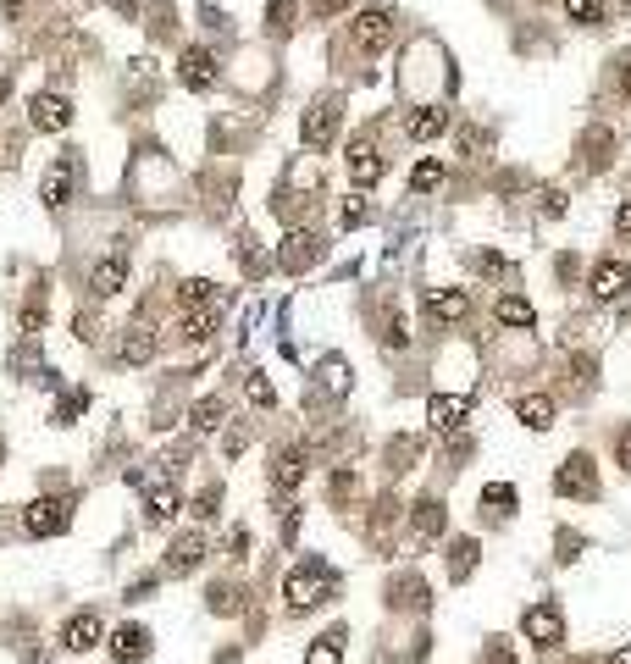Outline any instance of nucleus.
Instances as JSON below:
<instances>
[{
  "label": "nucleus",
  "mask_w": 631,
  "mask_h": 664,
  "mask_svg": "<svg viewBox=\"0 0 631 664\" xmlns=\"http://www.w3.org/2000/svg\"><path fill=\"white\" fill-rule=\"evenodd\" d=\"M333 587H338V576H333V565H327V559H299V565L283 576L288 615H310L322 598H333Z\"/></svg>",
  "instance_id": "obj_1"
},
{
  "label": "nucleus",
  "mask_w": 631,
  "mask_h": 664,
  "mask_svg": "<svg viewBox=\"0 0 631 664\" xmlns=\"http://www.w3.org/2000/svg\"><path fill=\"white\" fill-rule=\"evenodd\" d=\"M338 128H344V100L322 95V100H310L305 122H299V139H305L310 150H327V144L338 139Z\"/></svg>",
  "instance_id": "obj_2"
},
{
  "label": "nucleus",
  "mask_w": 631,
  "mask_h": 664,
  "mask_svg": "<svg viewBox=\"0 0 631 664\" xmlns=\"http://www.w3.org/2000/svg\"><path fill=\"white\" fill-rule=\"evenodd\" d=\"M316 261H322V238L310 233V227H288L283 244H277V266L283 272H310Z\"/></svg>",
  "instance_id": "obj_3"
},
{
  "label": "nucleus",
  "mask_w": 631,
  "mask_h": 664,
  "mask_svg": "<svg viewBox=\"0 0 631 664\" xmlns=\"http://www.w3.org/2000/svg\"><path fill=\"white\" fill-rule=\"evenodd\" d=\"M554 498H598V465L587 454H571L554 471Z\"/></svg>",
  "instance_id": "obj_4"
},
{
  "label": "nucleus",
  "mask_w": 631,
  "mask_h": 664,
  "mask_svg": "<svg viewBox=\"0 0 631 664\" xmlns=\"http://www.w3.org/2000/svg\"><path fill=\"white\" fill-rule=\"evenodd\" d=\"M521 631H526V642H537V648H560L565 642V615L554 604H532L521 615Z\"/></svg>",
  "instance_id": "obj_5"
},
{
  "label": "nucleus",
  "mask_w": 631,
  "mask_h": 664,
  "mask_svg": "<svg viewBox=\"0 0 631 664\" xmlns=\"http://www.w3.org/2000/svg\"><path fill=\"white\" fill-rule=\"evenodd\" d=\"M178 78L183 89H194V95H205V89H216V78H222V67H216V56L205 45H189L178 56Z\"/></svg>",
  "instance_id": "obj_6"
},
{
  "label": "nucleus",
  "mask_w": 631,
  "mask_h": 664,
  "mask_svg": "<svg viewBox=\"0 0 631 664\" xmlns=\"http://www.w3.org/2000/svg\"><path fill=\"white\" fill-rule=\"evenodd\" d=\"M67 521H72V510L61 504V498H34V504L23 510L28 537H56V532H67Z\"/></svg>",
  "instance_id": "obj_7"
},
{
  "label": "nucleus",
  "mask_w": 631,
  "mask_h": 664,
  "mask_svg": "<svg viewBox=\"0 0 631 664\" xmlns=\"http://www.w3.org/2000/svg\"><path fill=\"white\" fill-rule=\"evenodd\" d=\"M393 39V6H366L355 17V45L360 50H382Z\"/></svg>",
  "instance_id": "obj_8"
},
{
  "label": "nucleus",
  "mask_w": 631,
  "mask_h": 664,
  "mask_svg": "<svg viewBox=\"0 0 631 664\" xmlns=\"http://www.w3.org/2000/svg\"><path fill=\"white\" fill-rule=\"evenodd\" d=\"M61 642H67V653H89V648H100V642H106V626H100L95 609H78V615L61 626Z\"/></svg>",
  "instance_id": "obj_9"
},
{
  "label": "nucleus",
  "mask_w": 631,
  "mask_h": 664,
  "mask_svg": "<svg viewBox=\"0 0 631 664\" xmlns=\"http://www.w3.org/2000/svg\"><path fill=\"white\" fill-rule=\"evenodd\" d=\"M128 288V255H100L95 272H89V294L95 299H117Z\"/></svg>",
  "instance_id": "obj_10"
},
{
  "label": "nucleus",
  "mask_w": 631,
  "mask_h": 664,
  "mask_svg": "<svg viewBox=\"0 0 631 664\" xmlns=\"http://www.w3.org/2000/svg\"><path fill=\"white\" fill-rule=\"evenodd\" d=\"M465 415H471V399H465V393H432L427 399V427L432 432H454Z\"/></svg>",
  "instance_id": "obj_11"
},
{
  "label": "nucleus",
  "mask_w": 631,
  "mask_h": 664,
  "mask_svg": "<svg viewBox=\"0 0 631 664\" xmlns=\"http://www.w3.org/2000/svg\"><path fill=\"white\" fill-rule=\"evenodd\" d=\"M587 288H593V299L609 305V299H620L631 288V266L626 261H598L593 272H587Z\"/></svg>",
  "instance_id": "obj_12"
},
{
  "label": "nucleus",
  "mask_w": 631,
  "mask_h": 664,
  "mask_svg": "<svg viewBox=\"0 0 631 664\" xmlns=\"http://www.w3.org/2000/svg\"><path fill=\"white\" fill-rule=\"evenodd\" d=\"M421 310H427L432 321H443V327H449V321L471 316V294H465V288H432V294L421 299Z\"/></svg>",
  "instance_id": "obj_13"
},
{
  "label": "nucleus",
  "mask_w": 631,
  "mask_h": 664,
  "mask_svg": "<svg viewBox=\"0 0 631 664\" xmlns=\"http://www.w3.org/2000/svg\"><path fill=\"white\" fill-rule=\"evenodd\" d=\"M28 122H34L39 133H67L72 106L61 95H34V100H28Z\"/></svg>",
  "instance_id": "obj_14"
},
{
  "label": "nucleus",
  "mask_w": 631,
  "mask_h": 664,
  "mask_svg": "<svg viewBox=\"0 0 631 664\" xmlns=\"http://www.w3.org/2000/svg\"><path fill=\"white\" fill-rule=\"evenodd\" d=\"M150 648H155V642H150V631H144V626H117V631H111V659H117V664L150 659Z\"/></svg>",
  "instance_id": "obj_15"
},
{
  "label": "nucleus",
  "mask_w": 631,
  "mask_h": 664,
  "mask_svg": "<svg viewBox=\"0 0 631 664\" xmlns=\"http://www.w3.org/2000/svg\"><path fill=\"white\" fill-rule=\"evenodd\" d=\"M382 172H388V161L377 155V144H371V139H355V150H349V178L366 189V183H377Z\"/></svg>",
  "instance_id": "obj_16"
},
{
  "label": "nucleus",
  "mask_w": 631,
  "mask_h": 664,
  "mask_svg": "<svg viewBox=\"0 0 631 664\" xmlns=\"http://www.w3.org/2000/svg\"><path fill=\"white\" fill-rule=\"evenodd\" d=\"M515 421L532 432H548L554 427V399H548V393H521V399H515Z\"/></svg>",
  "instance_id": "obj_17"
},
{
  "label": "nucleus",
  "mask_w": 631,
  "mask_h": 664,
  "mask_svg": "<svg viewBox=\"0 0 631 664\" xmlns=\"http://www.w3.org/2000/svg\"><path fill=\"white\" fill-rule=\"evenodd\" d=\"M200 559H205V537L200 532H183L178 543L167 548V576H189Z\"/></svg>",
  "instance_id": "obj_18"
},
{
  "label": "nucleus",
  "mask_w": 631,
  "mask_h": 664,
  "mask_svg": "<svg viewBox=\"0 0 631 664\" xmlns=\"http://www.w3.org/2000/svg\"><path fill=\"white\" fill-rule=\"evenodd\" d=\"M117 360H122V366H144V360H155V332H144V327H122V338H117Z\"/></svg>",
  "instance_id": "obj_19"
},
{
  "label": "nucleus",
  "mask_w": 631,
  "mask_h": 664,
  "mask_svg": "<svg viewBox=\"0 0 631 664\" xmlns=\"http://www.w3.org/2000/svg\"><path fill=\"white\" fill-rule=\"evenodd\" d=\"M172 515H178V487H172V482H155L150 493H144V521H150V526H167Z\"/></svg>",
  "instance_id": "obj_20"
},
{
  "label": "nucleus",
  "mask_w": 631,
  "mask_h": 664,
  "mask_svg": "<svg viewBox=\"0 0 631 664\" xmlns=\"http://www.w3.org/2000/svg\"><path fill=\"white\" fill-rule=\"evenodd\" d=\"M443 128H449V111H443V106H421V111H410V117H405V133H410L416 144L438 139Z\"/></svg>",
  "instance_id": "obj_21"
},
{
  "label": "nucleus",
  "mask_w": 631,
  "mask_h": 664,
  "mask_svg": "<svg viewBox=\"0 0 631 664\" xmlns=\"http://www.w3.org/2000/svg\"><path fill=\"white\" fill-rule=\"evenodd\" d=\"M178 299H183V310H222L227 305V294L216 283H205V277H189V283L178 288Z\"/></svg>",
  "instance_id": "obj_22"
},
{
  "label": "nucleus",
  "mask_w": 631,
  "mask_h": 664,
  "mask_svg": "<svg viewBox=\"0 0 631 664\" xmlns=\"http://www.w3.org/2000/svg\"><path fill=\"white\" fill-rule=\"evenodd\" d=\"M272 482L277 487H299V482H305V449H277L272 454Z\"/></svg>",
  "instance_id": "obj_23"
},
{
  "label": "nucleus",
  "mask_w": 631,
  "mask_h": 664,
  "mask_svg": "<svg viewBox=\"0 0 631 664\" xmlns=\"http://www.w3.org/2000/svg\"><path fill=\"white\" fill-rule=\"evenodd\" d=\"M482 510H488L493 521H504V515L521 510V493H515L510 482H488V487H482Z\"/></svg>",
  "instance_id": "obj_24"
},
{
  "label": "nucleus",
  "mask_w": 631,
  "mask_h": 664,
  "mask_svg": "<svg viewBox=\"0 0 631 664\" xmlns=\"http://www.w3.org/2000/svg\"><path fill=\"white\" fill-rule=\"evenodd\" d=\"M477 559H482L477 537H454V543H449V576H454V581H465L471 570H477Z\"/></svg>",
  "instance_id": "obj_25"
},
{
  "label": "nucleus",
  "mask_w": 631,
  "mask_h": 664,
  "mask_svg": "<svg viewBox=\"0 0 631 664\" xmlns=\"http://www.w3.org/2000/svg\"><path fill=\"white\" fill-rule=\"evenodd\" d=\"M305 664H344V631H327L305 648Z\"/></svg>",
  "instance_id": "obj_26"
},
{
  "label": "nucleus",
  "mask_w": 631,
  "mask_h": 664,
  "mask_svg": "<svg viewBox=\"0 0 631 664\" xmlns=\"http://www.w3.org/2000/svg\"><path fill=\"white\" fill-rule=\"evenodd\" d=\"M493 316H499L504 321V327H532V305H526V299L521 294H499V305H493Z\"/></svg>",
  "instance_id": "obj_27"
},
{
  "label": "nucleus",
  "mask_w": 631,
  "mask_h": 664,
  "mask_svg": "<svg viewBox=\"0 0 631 664\" xmlns=\"http://www.w3.org/2000/svg\"><path fill=\"white\" fill-rule=\"evenodd\" d=\"M410 526H416L421 537H443V504L438 498H421L416 515H410Z\"/></svg>",
  "instance_id": "obj_28"
},
{
  "label": "nucleus",
  "mask_w": 631,
  "mask_h": 664,
  "mask_svg": "<svg viewBox=\"0 0 631 664\" xmlns=\"http://www.w3.org/2000/svg\"><path fill=\"white\" fill-rule=\"evenodd\" d=\"M216 321H222V310H189V316H183V338H189V344H205V338L216 332Z\"/></svg>",
  "instance_id": "obj_29"
},
{
  "label": "nucleus",
  "mask_w": 631,
  "mask_h": 664,
  "mask_svg": "<svg viewBox=\"0 0 631 664\" xmlns=\"http://www.w3.org/2000/svg\"><path fill=\"white\" fill-rule=\"evenodd\" d=\"M410 189H416V194H438V189H443V161H432V155H427V161H416V172H410Z\"/></svg>",
  "instance_id": "obj_30"
},
{
  "label": "nucleus",
  "mask_w": 631,
  "mask_h": 664,
  "mask_svg": "<svg viewBox=\"0 0 631 664\" xmlns=\"http://www.w3.org/2000/svg\"><path fill=\"white\" fill-rule=\"evenodd\" d=\"M393 604H399V609L427 604V581H421V576H399V581H393Z\"/></svg>",
  "instance_id": "obj_31"
},
{
  "label": "nucleus",
  "mask_w": 631,
  "mask_h": 664,
  "mask_svg": "<svg viewBox=\"0 0 631 664\" xmlns=\"http://www.w3.org/2000/svg\"><path fill=\"white\" fill-rule=\"evenodd\" d=\"M565 12H571V23L598 28V23H604V12H609V0H565Z\"/></svg>",
  "instance_id": "obj_32"
},
{
  "label": "nucleus",
  "mask_w": 631,
  "mask_h": 664,
  "mask_svg": "<svg viewBox=\"0 0 631 664\" xmlns=\"http://www.w3.org/2000/svg\"><path fill=\"white\" fill-rule=\"evenodd\" d=\"M39 194H45V205H67L72 200V172H67V166H50V178H45V189H39Z\"/></svg>",
  "instance_id": "obj_33"
},
{
  "label": "nucleus",
  "mask_w": 631,
  "mask_h": 664,
  "mask_svg": "<svg viewBox=\"0 0 631 664\" xmlns=\"http://www.w3.org/2000/svg\"><path fill=\"white\" fill-rule=\"evenodd\" d=\"M84 410H89V393H61L56 410H50V421H56V427H72Z\"/></svg>",
  "instance_id": "obj_34"
},
{
  "label": "nucleus",
  "mask_w": 631,
  "mask_h": 664,
  "mask_svg": "<svg viewBox=\"0 0 631 664\" xmlns=\"http://www.w3.org/2000/svg\"><path fill=\"white\" fill-rule=\"evenodd\" d=\"M316 377H322V388L349 393V366H344V355H327L322 366H316Z\"/></svg>",
  "instance_id": "obj_35"
},
{
  "label": "nucleus",
  "mask_w": 631,
  "mask_h": 664,
  "mask_svg": "<svg viewBox=\"0 0 631 664\" xmlns=\"http://www.w3.org/2000/svg\"><path fill=\"white\" fill-rule=\"evenodd\" d=\"M609 150H615V133H609V128L587 133V166H604V161H609Z\"/></svg>",
  "instance_id": "obj_36"
},
{
  "label": "nucleus",
  "mask_w": 631,
  "mask_h": 664,
  "mask_svg": "<svg viewBox=\"0 0 631 664\" xmlns=\"http://www.w3.org/2000/svg\"><path fill=\"white\" fill-rule=\"evenodd\" d=\"M250 404H255V410H272V404H277L272 382H266L261 371H250Z\"/></svg>",
  "instance_id": "obj_37"
},
{
  "label": "nucleus",
  "mask_w": 631,
  "mask_h": 664,
  "mask_svg": "<svg viewBox=\"0 0 631 664\" xmlns=\"http://www.w3.org/2000/svg\"><path fill=\"white\" fill-rule=\"evenodd\" d=\"M382 344L399 355V349H410V332H405V316H388V327H382Z\"/></svg>",
  "instance_id": "obj_38"
},
{
  "label": "nucleus",
  "mask_w": 631,
  "mask_h": 664,
  "mask_svg": "<svg viewBox=\"0 0 631 664\" xmlns=\"http://www.w3.org/2000/svg\"><path fill=\"white\" fill-rule=\"evenodd\" d=\"M338 222H344V227H360V222H371V205L360 200V194H349V200H344V211H338Z\"/></svg>",
  "instance_id": "obj_39"
},
{
  "label": "nucleus",
  "mask_w": 631,
  "mask_h": 664,
  "mask_svg": "<svg viewBox=\"0 0 631 664\" xmlns=\"http://www.w3.org/2000/svg\"><path fill=\"white\" fill-rule=\"evenodd\" d=\"M216 421H222V399H200V404H194V427H200V432H211Z\"/></svg>",
  "instance_id": "obj_40"
},
{
  "label": "nucleus",
  "mask_w": 631,
  "mask_h": 664,
  "mask_svg": "<svg viewBox=\"0 0 631 664\" xmlns=\"http://www.w3.org/2000/svg\"><path fill=\"white\" fill-rule=\"evenodd\" d=\"M482 664H515L510 642H504V637H488V648H482Z\"/></svg>",
  "instance_id": "obj_41"
},
{
  "label": "nucleus",
  "mask_w": 631,
  "mask_h": 664,
  "mask_svg": "<svg viewBox=\"0 0 631 664\" xmlns=\"http://www.w3.org/2000/svg\"><path fill=\"white\" fill-rule=\"evenodd\" d=\"M216 504H222V487H205V493L194 498V515H200V521H211V515H216Z\"/></svg>",
  "instance_id": "obj_42"
},
{
  "label": "nucleus",
  "mask_w": 631,
  "mask_h": 664,
  "mask_svg": "<svg viewBox=\"0 0 631 664\" xmlns=\"http://www.w3.org/2000/svg\"><path fill=\"white\" fill-rule=\"evenodd\" d=\"M211 609L216 615H233V609H239L233 604V587H211Z\"/></svg>",
  "instance_id": "obj_43"
},
{
  "label": "nucleus",
  "mask_w": 631,
  "mask_h": 664,
  "mask_svg": "<svg viewBox=\"0 0 631 664\" xmlns=\"http://www.w3.org/2000/svg\"><path fill=\"white\" fill-rule=\"evenodd\" d=\"M155 593V576H139V581H133V587H128V604H144V598H150Z\"/></svg>",
  "instance_id": "obj_44"
},
{
  "label": "nucleus",
  "mask_w": 631,
  "mask_h": 664,
  "mask_svg": "<svg viewBox=\"0 0 631 664\" xmlns=\"http://www.w3.org/2000/svg\"><path fill=\"white\" fill-rule=\"evenodd\" d=\"M349 487H355V476H349V471H338L333 482H327V498H349Z\"/></svg>",
  "instance_id": "obj_45"
},
{
  "label": "nucleus",
  "mask_w": 631,
  "mask_h": 664,
  "mask_svg": "<svg viewBox=\"0 0 631 664\" xmlns=\"http://www.w3.org/2000/svg\"><path fill=\"white\" fill-rule=\"evenodd\" d=\"M615 460H620V471H631V427L615 438Z\"/></svg>",
  "instance_id": "obj_46"
},
{
  "label": "nucleus",
  "mask_w": 631,
  "mask_h": 664,
  "mask_svg": "<svg viewBox=\"0 0 631 664\" xmlns=\"http://www.w3.org/2000/svg\"><path fill=\"white\" fill-rule=\"evenodd\" d=\"M543 216H565V194H560V189L543 194Z\"/></svg>",
  "instance_id": "obj_47"
},
{
  "label": "nucleus",
  "mask_w": 631,
  "mask_h": 664,
  "mask_svg": "<svg viewBox=\"0 0 631 664\" xmlns=\"http://www.w3.org/2000/svg\"><path fill=\"white\" fill-rule=\"evenodd\" d=\"M39 321H45V305H39V299H34V305L23 310V332H39Z\"/></svg>",
  "instance_id": "obj_48"
},
{
  "label": "nucleus",
  "mask_w": 631,
  "mask_h": 664,
  "mask_svg": "<svg viewBox=\"0 0 631 664\" xmlns=\"http://www.w3.org/2000/svg\"><path fill=\"white\" fill-rule=\"evenodd\" d=\"M111 12H117V17H139L144 0H111Z\"/></svg>",
  "instance_id": "obj_49"
},
{
  "label": "nucleus",
  "mask_w": 631,
  "mask_h": 664,
  "mask_svg": "<svg viewBox=\"0 0 631 664\" xmlns=\"http://www.w3.org/2000/svg\"><path fill=\"white\" fill-rule=\"evenodd\" d=\"M615 233H620V238H631V200L615 211Z\"/></svg>",
  "instance_id": "obj_50"
},
{
  "label": "nucleus",
  "mask_w": 631,
  "mask_h": 664,
  "mask_svg": "<svg viewBox=\"0 0 631 664\" xmlns=\"http://www.w3.org/2000/svg\"><path fill=\"white\" fill-rule=\"evenodd\" d=\"M277 537H283V543H294V537H299V515L294 510L283 515V532H277Z\"/></svg>",
  "instance_id": "obj_51"
},
{
  "label": "nucleus",
  "mask_w": 631,
  "mask_h": 664,
  "mask_svg": "<svg viewBox=\"0 0 631 664\" xmlns=\"http://www.w3.org/2000/svg\"><path fill=\"white\" fill-rule=\"evenodd\" d=\"M609 664H631V648H615V653H609Z\"/></svg>",
  "instance_id": "obj_52"
},
{
  "label": "nucleus",
  "mask_w": 631,
  "mask_h": 664,
  "mask_svg": "<svg viewBox=\"0 0 631 664\" xmlns=\"http://www.w3.org/2000/svg\"><path fill=\"white\" fill-rule=\"evenodd\" d=\"M316 6H322V12H338V6H344V0H316Z\"/></svg>",
  "instance_id": "obj_53"
},
{
  "label": "nucleus",
  "mask_w": 631,
  "mask_h": 664,
  "mask_svg": "<svg viewBox=\"0 0 631 664\" xmlns=\"http://www.w3.org/2000/svg\"><path fill=\"white\" fill-rule=\"evenodd\" d=\"M0 6H6V12H17V6H23V0H0Z\"/></svg>",
  "instance_id": "obj_54"
},
{
  "label": "nucleus",
  "mask_w": 631,
  "mask_h": 664,
  "mask_svg": "<svg viewBox=\"0 0 631 664\" xmlns=\"http://www.w3.org/2000/svg\"><path fill=\"white\" fill-rule=\"evenodd\" d=\"M615 6H620V12H631V0H615Z\"/></svg>",
  "instance_id": "obj_55"
},
{
  "label": "nucleus",
  "mask_w": 631,
  "mask_h": 664,
  "mask_svg": "<svg viewBox=\"0 0 631 664\" xmlns=\"http://www.w3.org/2000/svg\"><path fill=\"white\" fill-rule=\"evenodd\" d=\"M0 100H6V78H0Z\"/></svg>",
  "instance_id": "obj_56"
},
{
  "label": "nucleus",
  "mask_w": 631,
  "mask_h": 664,
  "mask_svg": "<svg viewBox=\"0 0 631 664\" xmlns=\"http://www.w3.org/2000/svg\"><path fill=\"white\" fill-rule=\"evenodd\" d=\"M0 460H6V443H0Z\"/></svg>",
  "instance_id": "obj_57"
}]
</instances>
